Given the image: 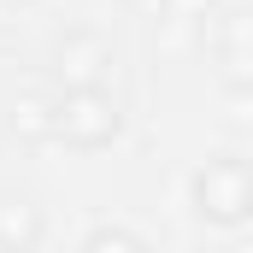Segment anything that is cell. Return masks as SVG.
Segmentation results:
<instances>
[{"label":"cell","mask_w":253,"mask_h":253,"mask_svg":"<svg viewBox=\"0 0 253 253\" xmlns=\"http://www.w3.org/2000/svg\"><path fill=\"white\" fill-rule=\"evenodd\" d=\"M124 135V100L112 88H71L47 100V141H59L71 153H100Z\"/></svg>","instance_id":"cell-1"},{"label":"cell","mask_w":253,"mask_h":253,"mask_svg":"<svg viewBox=\"0 0 253 253\" xmlns=\"http://www.w3.org/2000/svg\"><path fill=\"white\" fill-rule=\"evenodd\" d=\"M189 212L206 230H248L253 224V171L242 153H212L189 177Z\"/></svg>","instance_id":"cell-2"},{"label":"cell","mask_w":253,"mask_h":253,"mask_svg":"<svg viewBox=\"0 0 253 253\" xmlns=\"http://www.w3.org/2000/svg\"><path fill=\"white\" fill-rule=\"evenodd\" d=\"M53 65H59V83H71V88H106L118 53H112L106 36H94V30H71L59 47H53Z\"/></svg>","instance_id":"cell-3"},{"label":"cell","mask_w":253,"mask_h":253,"mask_svg":"<svg viewBox=\"0 0 253 253\" xmlns=\"http://www.w3.org/2000/svg\"><path fill=\"white\" fill-rule=\"evenodd\" d=\"M83 253H135L147 248V236L141 230H129V224H94V230H83Z\"/></svg>","instance_id":"cell-4"},{"label":"cell","mask_w":253,"mask_h":253,"mask_svg":"<svg viewBox=\"0 0 253 253\" xmlns=\"http://www.w3.org/2000/svg\"><path fill=\"white\" fill-rule=\"evenodd\" d=\"M12 124L24 129V135H36V141H47V100H42V94H30V100H18V112H12Z\"/></svg>","instance_id":"cell-5"},{"label":"cell","mask_w":253,"mask_h":253,"mask_svg":"<svg viewBox=\"0 0 253 253\" xmlns=\"http://www.w3.org/2000/svg\"><path fill=\"white\" fill-rule=\"evenodd\" d=\"M0 242H42V218L24 206V212H6L0 218Z\"/></svg>","instance_id":"cell-6"}]
</instances>
